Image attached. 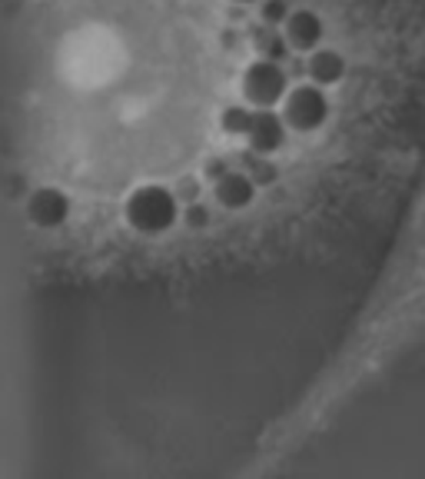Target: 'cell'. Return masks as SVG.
<instances>
[{
    "label": "cell",
    "instance_id": "9c48e42d",
    "mask_svg": "<svg viewBox=\"0 0 425 479\" xmlns=\"http://www.w3.org/2000/svg\"><path fill=\"white\" fill-rule=\"evenodd\" d=\"M253 43H256V50L262 54V60H273V64H283L292 54V47L286 43L283 30L276 27H256L253 30Z\"/></svg>",
    "mask_w": 425,
    "mask_h": 479
},
{
    "label": "cell",
    "instance_id": "5bb4252c",
    "mask_svg": "<svg viewBox=\"0 0 425 479\" xmlns=\"http://www.w3.org/2000/svg\"><path fill=\"white\" fill-rule=\"evenodd\" d=\"M249 177L256 180V187H266V183H273L276 180V166L269 160H249Z\"/></svg>",
    "mask_w": 425,
    "mask_h": 479
},
{
    "label": "cell",
    "instance_id": "7a4b0ae2",
    "mask_svg": "<svg viewBox=\"0 0 425 479\" xmlns=\"http://www.w3.org/2000/svg\"><path fill=\"white\" fill-rule=\"evenodd\" d=\"M283 120H286L289 130H296V134H313L319 127L330 120V97L323 87H315V83H300V87H292L283 100Z\"/></svg>",
    "mask_w": 425,
    "mask_h": 479
},
{
    "label": "cell",
    "instance_id": "3957f363",
    "mask_svg": "<svg viewBox=\"0 0 425 479\" xmlns=\"http://www.w3.org/2000/svg\"><path fill=\"white\" fill-rule=\"evenodd\" d=\"M292 90L289 87V73L283 70V64H273V60H253L247 70H243V97L247 104L260 110H269L276 104H283L286 94Z\"/></svg>",
    "mask_w": 425,
    "mask_h": 479
},
{
    "label": "cell",
    "instance_id": "52a82bcc",
    "mask_svg": "<svg viewBox=\"0 0 425 479\" xmlns=\"http://www.w3.org/2000/svg\"><path fill=\"white\" fill-rule=\"evenodd\" d=\"M213 193H216V204L226 210H247L256 197V180L247 170H230L226 177L213 183Z\"/></svg>",
    "mask_w": 425,
    "mask_h": 479
},
{
    "label": "cell",
    "instance_id": "5b68a950",
    "mask_svg": "<svg viewBox=\"0 0 425 479\" xmlns=\"http://www.w3.org/2000/svg\"><path fill=\"white\" fill-rule=\"evenodd\" d=\"M286 134L289 127L283 120V113H276V110H256V117H253V127H249V151L260 153V157H269L276 153L283 143H286Z\"/></svg>",
    "mask_w": 425,
    "mask_h": 479
},
{
    "label": "cell",
    "instance_id": "9a60e30c",
    "mask_svg": "<svg viewBox=\"0 0 425 479\" xmlns=\"http://www.w3.org/2000/svg\"><path fill=\"white\" fill-rule=\"evenodd\" d=\"M226 174H230L226 160H209V164H206V177L213 180V183H216V180H223Z\"/></svg>",
    "mask_w": 425,
    "mask_h": 479
},
{
    "label": "cell",
    "instance_id": "ba28073f",
    "mask_svg": "<svg viewBox=\"0 0 425 479\" xmlns=\"http://www.w3.org/2000/svg\"><path fill=\"white\" fill-rule=\"evenodd\" d=\"M345 73V60L339 50H332V47H319V50H313L309 54V60H306V77H309V83H315V87H332V83H339Z\"/></svg>",
    "mask_w": 425,
    "mask_h": 479
},
{
    "label": "cell",
    "instance_id": "4fadbf2b",
    "mask_svg": "<svg viewBox=\"0 0 425 479\" xmlns=\"http://www.w3.org/2000/svg\"><path fill=\"white\" fill-rule=\"evenodd\" d=\"M173 193H177V200L183 206L200 204V180H196V177H179L177 187H173Z\"/></svg>",
    "mask_w": 425,
    "mask_h": 479
},
{
    "label": "cell",
    "instance_id": "2e32d148",
    "mask_svg": "<svg viewBox=\"0 0 425 479\" xmlns=\"http://www.w3.org/2000/svg\"><path fill=\"white\" fill-rule=\"evenodd\" d=\"M230 4H239V7H243V4H262V0H230Z\"/></svg>",
    "mask_w": 425,
    "mask_h": 479
},
{
    "label": "cell",
    "instance_id": "30bf717a",
    "mask_svg": "<svg viewBox=\"0 0 425 479\" xmlns=\"http://www.w3.org/2000/svg\"><path fill=\"white\" fill-rule=\"evenodd\" d=\"M253 117H256V110H253V107H243V104H233V107H226L220 113L223 134H230V137H247L249 127H253Z\"/></svg>",
    "mask_w": 425,
    "mask_h": 479
},
{
    "label": "cell",
    "instance_id": "7c38bea8",
    "mask_svg": "<svg viewBox=\"0 0 425 479\" xmlns=\"http://www.w3.org/2000/svg\"><path fill=\"white\" fill-rule=\"evenodd\" d=\"M183 223H186V230H206L213 223V213L203 204H190L183 210Z\"/></svg>",
    "mask_w": 425,
    "mask_h": 479
},
{
    "label": "cell",
    "instance_id": "6da1fadb",
    "mask_svg": "<svg viewBox=\"0 0 425 479\" xmlns=\"http://www.w3.org/2000/svg\"><path fill=\"white\" fill-rule=\"evenodd\" d=\"M177 193L170 187H160V183H147V187H137V190L126 197L124 204V217L126 223L133 227L143 236H160V233L173 230L177 220H183V210H179Z\"/></svg>",
    "mask_w": 425,
    "mask_h": 479
},
{
    "label": "cell",
    "instance_id": "8fae6325",
    "mask_svg": "<svg viewBox=\"0 0 425 479\" xmlns=\"http://www.w3.org/2000/svg\"><path fill=\"white\" fill-rule=\"evenodd\" d=\"M292 11H289V0H262L260 4V20L266 27H279V24H286Z\"/></svg>",
    "mask_w": 425,
    "mask_h": 479
},
{
    "label": "cell",
    "instance_id": "277c9868",
    "mask_svg": "<svg viewBox=\"0 0 425 479\" xmlns=\"http://www.w3.org/2000/svg\"><path fill=\"white\" fill-rule=\"evenodd\" d=\"M70 217V200L64 190L57 187H37V190L27 197V220L41 230H54V227H64Z\"/></svg>",
    "mask_w": 425,
    "mask_h": 479
},
{
    "label": "cell",
    "instance_id": "8992f818",
    "mask_svg": "<svg viewBox=\"0 0 425 479\" xmlns=\"http://www.w3.org/2000/svg\"><path fill=\"white\" fill-rule=\"evenodd\" d=\"M323 34H326V27H323L319 14H313V11H292V17L283 24V37H286V43L296 54H313V50H319Z\"/></svg>",
    "mask_w": 425,
    "mask_h": 479
}]
</instances>
